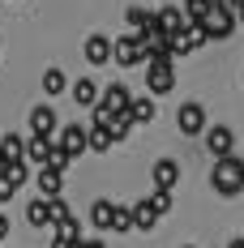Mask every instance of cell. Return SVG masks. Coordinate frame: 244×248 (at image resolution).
Returning a JSON list of instances; mask_svg holds the SVG:
<instances>
[{
	"instance_id": "obj_1",
	"label": "cell",
	"mask_w": 244,
	"mask_h": 248,
	"mask_svg": "<svg viewBox=\"0 0 244 248\" xmlns=\"http://www.w3.org/2000/svg\"><path fill=\"white\" fill-rule=\"evenodd\" d=\"M210 184H214L219 197H236V193H244V158H236V154H219V158H214Z\"/></svg>"
},
{
	"instance_id": "obj_2",
	"label": "cell",
	"mask_w": 244,
	"mask_h": 248,
	"mask_svg": "<svg viewBox=\"0 0 244 248\" xmlns=\"http://www.w3.org/2000/svg\"><path fill=\"white\" fill-rule=\"evenodd\" d=\"M201 30H206L210 43L231 39V30H236V9H231L227 0H210V4H206V17H201Z\"/></svg>"
},
{
	"instance_id": "obj_3",
	"label": "cell",
	"mask_w": 244,
	"mask_h": 248,
	"mask_svg": "<svg viewBox=\"0 0 244 248\" xmlns=\"http://www.w3.org/2000/svg\"><path fill=\"white\" fill-rule=\"evenodd\" d=\"M146 90L150 94H167L176 90V60H146Z\"/></svg>"
},
{
	"instance_id": "obj_4",
	"label": "cell",
	"mask_w": 244,
	"mask_h": 248,
	"mask_svg": "<svg viewBox=\"0 0 244 248\" xmlns=\"http://www.w3.org/2000/svg\"><path fill=\"white\" fill-rule=\"evenodd\" d=\"M112 60H116L120 69L142 64V43H137V34H120V39H112Z\"/></svg>"
},
{
	"instance_id": "obj_5",
	"label": "cell",
	"mask_w": 244,
	"mask_h": 248,
	"mask_svg": "<svg viewBox=\"0 0 244 248\" xmlns=\"http://www.w3.org/2000/svg\"><path fill=\"white\" fill-rule=\"evenodd\" d=\"M176 124H180L184 137H201V128H206V107H201V103H184L180 116H176Z\"/></svg>"
},
{
	"instance_id": "obj_6",
	"label": "cell",
	"mask_w": 244,
	"mask_h": 248,
	"mask_svg": "<svg viewBox=\"0 0 244 248\" xmlns=\"http://www.w3.org/2000/svg\"><path fill=\"white\" fill-rule=\"evenodd\" d=\"M56 146L65 150L69 158H81V154H86V124H65V128H60V141H56Z\"/></svg>"
},
{
	"instance_id": "obj_7",
	"label": "cell",
	"mask_w": 244,
	"mask_h": 248,
	"mask_svg": "<svg viewBox=\"0 0 244 248\" xmlns=\"http://www.w3.org/2000/svg\"><path fill=\"white\" fill-rule=\"evenodd\" d=\"M154 26H159V30H163V34H180V30H184V9H180V4H171V0H163V9H159V13H154Z\"/></svg>"
},
{
	"instance_id": "obj_8",
	"label": "cell",
	"mask_w": 244,
	"mask_h": 248,
	"mask_svg": "<svg viewBox=\"0 0 244 248\" xmlns=\"http://www.w3.org/2000/svg\"><path fill=\"white\" fill-rule=\"evenodd\" d=\"M201 133H206V150H210L214 158H219V154H231V141H236V137H231V128H227V124L201 128Z\"/></svg>"
},
{
	"instance_id": "obj_9",
	"label": "cell",
	"mask_w": 244,
	"mask_h": 248,
	"mask_svg": "<svg viewBox=\"0 0 244 248\" xmlns=\"http://www.w3.org/2000/svg\"><path fill=\"white\" fill-rule=\"evenodd\" d=\"M56 111H51L48 103H39V107H34V111H30V133H39V137H51V133H56Z\"/></svg>"
},
{
	"instance_id": "obj_10",
	"label": "cell",
	"mask_w": 244,
	"mask_h": 248,
	"mask_svg": "<svg viewBox=\"0 0 244 248\" xmlns=\"http://www.w3.org/2000/svg\"><path fill=\"white\" fill-rule=\"evenodd\" d=\"M154 111H159V107H154L150 94H137V99H129V107H124V116H129L133 124H150V120H154Z\"/></svg>"
},
{
	"instance_id": "obj_11",
	"label": "cell",
	"mask_w": 244,
	"mask_h": 248,
	"mask_svg": "<svg viewBox=\"0 0 244 248\" xmlns=\"http://www.w3.org/2000/svg\"><path fill=\"white\" fill-rule=\"evenodd\" d=\"M48 154H51V137H39V133H30V141H26L22 158H26V163H34V167H43V163H48Z\"/></svg>"
},
{
	"instance_id": "obj_12",
	"label": "cell",
	"mask_w": 244,
	"mask_h": 248,
	"mask_svg": "<svg viewBox=\"0 0 244 248\" xmlns=\"http://www.w3.org/2000/svg\"><path fill=\"white\" fill-rule=\"evenodd\" d=\"M34 184H39L43 197H60V188H65V171H56V167H39Z\"/></svg>"
},
{
	"instance_id": "obj_13",
	"label": "cell",
	"mask_w": 244,
	"mask_h": 248,
	"mask_svg": "<svg viewBox=\"0 0 244 248\" xmlns=\"http://www.w3.org/2000/svg\"><path fill=\"white\" fill-rule=\"evenodd\" d=\"M86 60H90V64H107V60H112V39H107V34H90V39H86Z\"/></svg>"
},
{
	"instance_id": "obj_14",
	"label": "cell",
	"mask_w": 244,
	"mask_h": 248,
	"mask_svg": "<svg viewBox=\"0 0 244 248\" xmlns=\"http://www.w3.org/2000/svg\"><path fill=\"white\" fill-rule=\"evenodd\" d=\"M176 180H180V163L176 158H159L154 163V188H176Z\"/></svg>"
},
{
	"instance_id": "obj_15",
	"label": "cell",
	"mask_w": 244,
	"mask_h": 248,
	"mask_svg": "<svg viewBox=\"0 0 244 248\" xmlns=\"http://www.w3.org/2000/svg\"><path fill=\"white\" fill-rule=\"evenodd\" d=\"M129 218H133V231H150V227L159 223V214H154V205H150V201L129 205Z\"/></svg>"
},
{
	"instance_id": "obj_16",
	"label": "cell",
	"mask_w": 244,
	"mask_h": 248,
	"mask_svg": "<svg viewBox=\"0 0 244 248\" xmlns=\"http://www.w3.org/2000/svg\"><path fill=\"white\" fill-rule=\"evenodd\" d=\"M86 150H95V154H107L112 150V133H107V124H90L86 128Z\"/></svg>"
},
{
	"instance_id": "obj_17",
	"label": "cell",
	"mask_w": 244,
	"mask_h": 248,
	"mask_svg": "<svg viewBox=\"0 0 244 248\" xmlns=\"http://www.w3.org/2000/svg\"><path fill=\"white\" fill-rule=\"evenodd\" d=\"M26 218H30V227H51V201L34 197L30 205H26Z\"/></svg>"
},
{
	"instance_id": "obj_18",
	"label": "cell",
	"mask_w": 244,
	"mask_h": 248,
	"mask_svg": "<svg viewBox=\"0 0 244 248\" xmlns=\"http://www.w3.org/2000/svg\"><path fill=\"white\" fill-rule=\"evenodd\" d=\"M22 150H26V137H22V133H4V137H0V163L22 158Z\"/></svg>"
},
{
	"instance_id": "obj_19",
	"label": "cell",
	"mask_w": 244,
	"mask_h": 248,
	"mask_svg": "<svg viewBox=\"0 0 244 248\" xmlns=\"http://www.w3.org/2000/svg\"><path fill=\"white\" fill-rule=\"evenodd\" d=\"M69 94H73V99H77V107H90V103L98 99V86H95V81H90V77H77L73 86H69Z\"/></svg>"
},
{
	"instance_id": "obj_20",
	"label": "cell",
	"mask_w": 244,
	"mask_h": 248,
	"mask_svg": "<svg viewBox=\"0 0 244 248\" xmlns=\"http://www.w3.org/2000/svg\"><path fill=\"white\" fill-rule=\"evenodd\" d=\"M90 227H98V231H112V201H107V197L90 205Z\"/></svg>"
},
{
	"instance_id": "obj_21",
	"label": "cell",
	"mask_w": 244,
	"mask_h": 248,
	"mask_svg": "<svg viewBox=\"0 0 244 248\" xmlns=\"http://www.w3.org/2000/svg\"><path fill=\"white\" fill-rule=\"evenodd\" d=\"M43 90H48V94H65V90H69L65 69H48V73H43Z\"/></svg>"
},
{
	"instance_id": "obj_22",
	"label": "cell",
	"mask_w": 244,
	"mask_h": 248,
	"mask_svg": "<svg viewBox=\"0 0 244 248\" xmlns=\"http://www.w3.org/2000/svg\"><path fill=\"white\" fill-rule=\"evenodd\" d=\"M124 22H129V30H133V34H142V30L154 22V13H150V9H129V13H124Z\"/></svg>"
},
{
	"instance_id": "obj_23",
	"label": "cell",
	"mask_w": 244,
	"mask_h": 248,
	"mask_svg": "<svg viewBox=\"0 0 244 248\" xmlns=\"http://www.w3.org/2000/svg\"><path fill=\"white\" fill-rule=\"evenodd\" d=\"M129 128H133V120H129V116H112V120H107V133H112V141H124V137H129Z\"/></svg>"
},
{
	"instance_id": "obj_24",
	"label": "cell",
	"mask_w": 244,
	"mask_h": 248,
	"mask_svg": "<svg viewBox=\"0 0 244 248\" xmlns=\"http://www.w3.org/2000/svg\"><path fill=\"white\" fill-rule=\"evenodd\" d=\"M112 231H133V218H129V205H112Z\"/></svg>"
},
{
	"instance_id": "obj_25",
	"label": "cell",
	"mask_w": 244,
	"mask_h": 248,
	"mask_svg": "<svg viewBox=\"0 0 244 248\" xmlns=\"http://www.w3.org/2000/svg\"><path fill=\"white\" fill-rule=\"evenodd\" d=\"M146 201L154 205V214H167V210H171V188H154Z\"/></svg>"
},
{
	"instance_id": "obj_26",
	"label": "cell",
	"mask_w": 244,
	"mask_h": 248,
	"mask_svg": "<svg viewBox=\"0 0 244 248\" xmlns=\"http://www.w3.org/2000/svg\"><path fill=\"white\" fill-rule=\"evenodd\" d=\"M13 193H17V188H13V184L0 175V205H9V201H13Z\"/></svg>"
},
{
	"instance_id": "obj_27",
	"label": "cell",
	"mask_w": 244,
	"mask_h": 248,
	"mask_svg": "<svg viewBox=\"0 0 244 248\" xmlns=\"http://www.w3.org/2000/svg\"><path fill=\"white\" fill-rule=\"evenodd\" d=\"M77 248H107L103 240H77Z\"/></svg>"
},
{
	"instance_id": "obj_28",
	"label": "cell",
	"mask_w": 244,
	"mask_h": 248,
	"mask_svg": "<svg viewBox=\"0 0 244 248\" xmlns=\"http://www.w3.org/2000/svg\"><path fill=\"white\" fill-rule=\"evenodd\" d=\"M0 240H9V214H0Z\"/></svg>"
},
{
	"instance_id": "obj_29",
	"label": "cell",
	"mask_w": 244,
	"mask_h": 248,
	"mask_svg": "<svg viewBox=\"0 0 244 248\" xmlns=\"http://www.w3.org/2000/svg\"><path fill=\"white\" fill-rule=\"evenodd\" d=\"M51 248H77V240H56Z\"/></svg>"
},
{
	"instance_id": "obj_30",
	"label": "cell",
	"mask_w": 244,
	"mask_h": 248,
	"mask_svg": "<svg viewBox=\"0 0 244 248\" xmlns=\"http://www.w3.org/2000/svg\"><path fill=\"white\" fill-rule=\"evenodd\" d=\"M236 26H244V4H236Z\"/></svg>"
},
{
	"instance_id": "obj_31",
	"label": "cell",
	"mask_w": 244,
	"mask_h": 248,
	"mask_svg": "<svg viewBox=\"0 0 244 248\" xmlns=\"http://www.w3.org/2000/svg\"><path fill=\"white\" fill-rule=\"evenodd\" d=\"M227 248H244V240H231V244H227Z\"/></svg>"
},
{
	"instance_id": "obj_32",
	"label": "cell",
	"mask_w": 244,
	"mask_h": 248,
	"mask_svg": "<svg viewBox=\"0 0 244 248\" xmlns=\"http://www.w3.org/2000/svg\"><path fill=\"white\" fill-rule=\"evenodd\" d=\"M227 4H231V9H236V4H244V0H227Z\"/></svg>"
},
{
	"instance_id": "obj_33",
	"label": "cell",
	"mask_w": 244,
	"mask_h": 248,
	"mask_svg": "<svg viewBox=\"0 0 244 248\" xmlns=\"http://www.w3.org/2000/svg\"><path fill=\"white\" fill-rule=\"evenodd\" d=\"M184 4H197V0H184Z\"/></svg>"
},
{
	"instance_id": "obj_34",
	"label": "cell",
	"mask_w": 244,
	"mask_h": 248,
	"mask_svg": "<svg viewBox=\"0 0 244 248\" xmlns=\"http://www.w3.org/2000/svg\"><path fill=\"white\" fill-rule=\"evenodd\" d=\"M184 248H193V244H184Z\"/></svg>"
}]
</instances>
